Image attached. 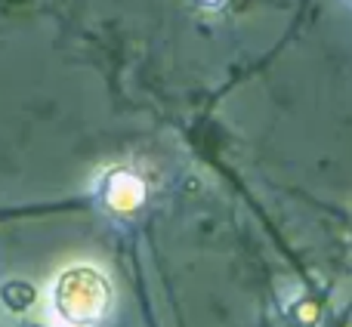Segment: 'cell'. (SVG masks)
Returning a JSON list of instances; mask_svg holds the SVG:
<instances>
[{"mask_svg": "<svg viewBox=\"0 0 352 327\" xmlns=\"http://www.w3.org/2000/svg\"><path fill=\"white\" fill-rule=\"evenodd\" d=\"M53 306L68 327H96L111 309V284L99 269L72 266L56 281Z\"/></svg>", "mask_w": 352, "mask_h": 327, "instance_id": "6da1fadb", "label": "cell"}, {"mask_svg": "<svg viewBox=\"0 0 352 327\" xmlns=\"http://www.w3.org/2000/svg\"><path fill=\"white\" fill-rule=\"evenodd\" d=\"M3 300L10 303V309H25V306H31V300H34V291H31L28 284H6L3 287Z\"/></svg>", "mask_w": 352, "mask_h": 327, "instance_id": "7a4b0ae2", "label": "cell"}]
</instances>
